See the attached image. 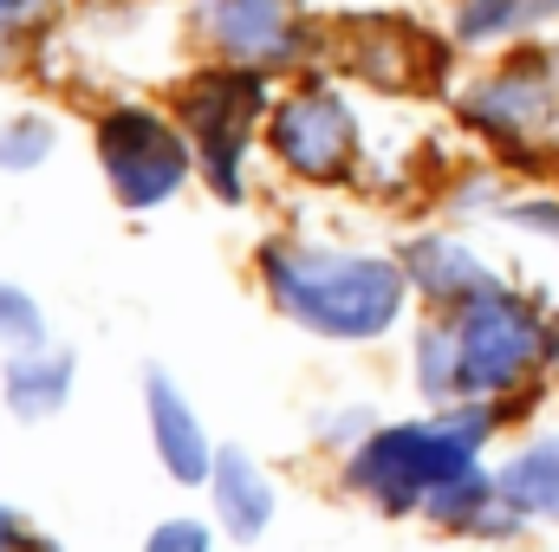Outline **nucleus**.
Segmentation results:
<instances>
[{
  "instance_id": "1",
  "label": "nucleus",
  "mask_w": 559,
  "mask_h": 552,
  "mask_svg": "<svg viewBox=\"0 0 559 552\" xmlns=\"http://www.w3.org/2000/svg\"><path fill=\"white\" fill-rule=\"evenodd\" d=\"M267 267V292L286 319H299L319 338H384L411 299V274L384 254H332V248H299V241H274L261 254Z\"/></svg>"
},
{
  "instance_id": "2",
  "label": "nucleus",
  "mask_w": 559,
  "mask_h": 552,
  "mask_svg": "<svg viewBox=\"0 0 559 552\" xmlns=\"http://www.w3.org/2000/svg\"><path fill=\"white\" fill-rule=\"evenodd\" d=\"M488 429H495V410H488V404L436 416V422L378 429V435H365V448L352 455V488L371 494L384 514H411L417 501H429L436 488H449L455 475L475 468V448L488 442Z\"/></svg>"
},
{
  "instance_id": "3",
  "label": "nucleus",
  "mask_w": 559,
  "mask_h": 552,
  "mask_svg": "<svg viewBox=\"0 0 559 552\" xmlns=\"http://www.w3.org/2000/svg\"><path fill=\"white\" fill-rule=\"evenodd\" d=\"M449 325H455V351H462V397H501L521 377H534L547 358V319L501 286L455 305Z\"/></svg>"
},
{
  "instance_id": "4",
  "label": "nucleus",
  "mask_w": 559,
  "mask_h": 552,
  "mask_svg": "<svg viewBox=\"0 0 559 552\" xmlns=\"http://www.w3.org/2000/svg\"><path fill=\"white\" fill-rule=\"evenodd\" d=\"M261 105H267L261 72L228 65V59L195 72L182 85V98H176V118H182L189 137L202 143V169H209V189L222 202H241V149H248V131H254Z\"/></svg>"
},
{
  "instance_id": "5",
  "label": "nucleus",
  "mask_w": 559,
  "mask_h": 552,
  "mask_svg": "<svg viewBox=\"0 0 559 552\" xmlns=\"http://www.w3.org/2000/svg\"><path fill=\"white\" fill-rule=\"evenodd\" d=\"M98 163H105V182L124 208H156L189 182L195 149L169 118H156L143 105H118L98 118Z\"/></svg>"
},
{
  "instance_id": "6",
  "label": "nucleus",
  "mask_w": 559,
  "mask_h": 552,
  "mask_svg": "<svg viewBox=\"0 0 559 552\" xmlns=\"http://www.w3.org/2000/svg\"><path fill=\"white\" fill-rule=\"evenodd\" d=\"M352 149H358V118L332 92H299V98H286L274 111V156L306 182L345 176Z\"/></svg>"
},
{
  "instance_id": "7",
  "label": "nucleus",
  "mask_w": 559,
  "mask_h": 552,
  "mask_svg": "<svg viewBox=\"0 0 559 552\" xmlns=\"http://www.w3.org/2000/svg\"><path fill=\"white\" fill-rule=\"evenodd\" d=\"M209 39L228 52V65H248V72L293 65L299 46H306L299 0H215V13H209Z\"/></svg>"
},
{
  "instance_id": "8",
  "label": "nucleus",
  "mask_w": 559,
  "mask_h": 552,
  "mask_svg": "<svg viewBox=\"0 0 559 552\" xmlns=\"http://www.w3.org/2000/svg\"><path fill=\"white\" fill-rule=\"evenodd\" d=\"M554 65H514V72H501L495 85H481L475 98H468V118L481 124V131H495V137H534L547 118H554Z\"/></svg>"
},
{
  "instance_id": "9",
  "label": "nucleus",
  "mask_w": 559,
  "mask_h": 552,
  "mask_svg": "<svg viewBox=\"0 0 559 552\" xmlns=\"http://www.w3.org/2000/svg\"><path fill=\"white\" fill-rule=\"evenodd\" d=\"M150 442H156V455H163V468L176 475V481H209L215 475V448L202 442V422L189 410V397L163 377V371H150Z\"/></svg>"
},
{
  "instance_id": "10",
  "label": "nucleus",
  "mask_w": 559,
  "mask_h": 552,
  "mask_svg": "<svg viewBox=\"0 0 559 552\" xmlns=\"http://www.w3.org/2000/svg\"><path fill=\"white\" fill-rule=\"evenodd\" d=\"M215 514H222V527L235 533V540H261L267 533V520H274V481L261 475V461L254 455H241V448H222L215 455Z\"/></svg>"
},
{
  "instance_id": "11",
  "label": "nucleus",
  "mask_w": 559,
  "mask_h": 552,
  "mask_svg": "<svg viewBox=\"0 0 559 552\" xmlns=\"http://www.w3.org/2000/svg\"><path fill=\"white\" fill-rule=\"evenodd\" d=\"M404 274H411V286H423L436 305H468V299H481V292L495 286V274H488L468 248H455V241H417Z\"/></svg>"
},
{
  "instance_id": "12",
  "label": "nucleus",
  "mask_w": 559,
  "mask_h": 552,
  "mask_svg": "<svg viewBox=\"0 0 559 552\" xmlns=\"http://www.w3.org/2000/svg\"><path fill=\"white\" fill-rule=\"evenodd\" d=\"M72 397V358L59 351H13L7 364V410L20 422H46Z\"/></svg>"
},
{
  "instance_id": "13",
  "label": "nucleus",
  "mask_w": 559,
  "mask_h": 552,
  "mask_svg": "<svg viewBox=\"0 0 559 552\" xmlns=\"http://www.w3.org/2000/svg\"><path fill=\"white\" fill-rule=\"evenodd\" d=\"M404 33H411L404 20H358V26H352V65H358L371 85H384V92H411V85H436V79H442V72L404 59V46H397Z\"/></svg>"
},
{
  "instance_id": "14",
  "label": "nucleus",
  "mask_w": 559,
  "mask_h": 552,
  "mask_svg": "<svg viewBox=\"0 0 559 552\" xmlns=\"http://www.w3.org/2000/svg\"><path fill=\"white\" fill-rule=\"evenodd\" d=\"M501 501L514 507V514H540V520H559V435L547 442H534V448H521L508 468H501Z\"/></svg>"
},
{
  "instance_id": "15",
  "label": "nucleus",
  "mask_w": 559,
  "mask_h": 552,
  "mask_svg": "<svg viewBox=\"0 0 559 552\" xmlns=\"http://www.w3.org/2000/svg\"><path fill=\"white\" fill-rule=\"evenodd\" d=\"M547 13H559V0H468L462 7V39H501V33H521Z\"/></svg>"
},
{
  "instance_id": "16",
  "label": "nucleus",
  "mask_w": 559,
  "mask_h": 552,
  "mask_svg": "<svg viewBox=\"0 0 559 552\" xmlns=\"http://www.w3.org/2000/svg\"><path fill=\"white\" fill-rule=\"evenodd\" d=\"M417 384L429 397H455L462 391V351H455V325H429L417 338Z\"/></svg>"
},
{
  "instance_id": "17",
  "label": "nucleus",
  "mask_w": 559,
  "mask_h": 552,
  "mask_svg": "<svg viewBox=\"0 0 559 552\" xmlns=\"http://www.w3.org/2000/svg\"><path fill=\"white\" fill-rule=\"evenodd\" d=\"M0 345H13V351H39L46 345V319H39V305L20 286H0Z\"/></svg>"
},
{
  "instance_id": "18",
  "label": "nucleus",
  "mask_w": 559,
  "mask_h": 552,
  "mask_svg": "<svg viewBox=\"0 0 559 552\" xmlns=\"http://www.w3.org/2000/svg\"><path fill=\"white\" fill-rule=\"evenodd\" d=\"M52 156V124L46 118H13L0 131V169H39Z\"/></svg>"
},
{
  "instance_id": "19",
  "label": "nucleus",
  "mask_w": 559,
  "mask_h": 552,
  "mask_svg": "<svg viewBox=\"0 0 559 552\" xmlns=\"http://www.w3.org/2000/svg\"><path fill=\"white\" fill-rule=\"evenodd\" d=\"M143 552H215V540H209V527L202 520H163L156 533H150V547Z\"/></svg>"
},
{
  "instance_id": "20",
  "label": "nucleus",
  "mask_w": 559,
  "mask_h": 552,
  "mask_svg": "<svg viewBox=\"0 0 559 552\" xmlns=\"http://www.w3.org/2000/svg\"><path fill=\"white\" fill-rule=\"evenodd\" d=\"M0 552H46L33 533H26V520H20L13 507H0Z\"/></svg>"
},
{
  "instance_id": "21",
  "label": "nucleus",
  "mask_w": 559,
  "mask_h": 552,
  "mask_svg": "<svg viewBox=\"0 0 559 552\" xmlns=\"http://www.w3.org/2000/svg\"><path fill=\"white\" fill-rule=\"evenodd\" d=\"M26 7H39V0H0V20H7V13H26Z\"/></svg>"
}]
</instances>
